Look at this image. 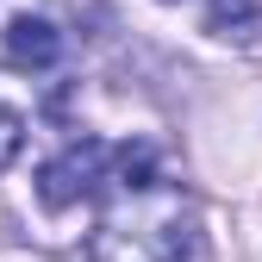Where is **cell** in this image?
<instances>
[{
  "label": "cell",
  "mask_w": 262,
  "mask_h": 262,
  "mask_svg": "<svg viewBox=\"0 0 262 262\" xmlns=\"http://www.w3.org/2000/svg\"><path fill=\"white\" fill-rule=\"evenodd\" d=\"M88 256H94V262H181L175 244H150V237H138V231H119V225H100L94 244H88Z\"/></svg>",
  "instance_id": "obj_3"
},
{
  "label": "cell",
  "mask_w": 262,
  "mask_h": 262,
  "mask_svg": "<svg viewBox=\"0 0 262 262\" xmlns=\"http://www.w3.org/2000/svg\"><path fill=\"white\" fill-rule=\"evenodd\" d=\"M256 19H262V0H212L206 7V31H219V38H231V31H244Z\"/></svg>",
  "instance_id": "obj_4"
},
{
  "label": "cell",
  "mask_w": 262,
  "mask_h": 262,
  "mask_svg": "<svg viewBox=\"0 0 262 262\" xmlns=\"http://www.w3.org/2000/svg\"><path fill=\"white\" fill-rule=\"evenodd\" d=\"M19 144H25V113L0 100V169H7V162L19 156Z\"/></svg>",
  "instance_id": "obj_6"
},
{
  "label": "cell",
  "mask_w": 262,
  "mask_h": 262,
  "mask_svg": "<svg viewBox=\"0 0 262 262\" xmlns=\"http://www.w3.org/2000/svg\"><path fill=\"white\" fill-rule=\"evenodd\" d=\"M106 162H113V150H106L100 138H69V144L38 169V200H44L50 212L88 200V193L106 181Z\"/></svg>",
  "instance_id": "obj_1"
},
{
  "label": "cell",
  "mask_w": 262,
  "mask_h": 262,
  "mask_svg": "<svg viewBox=\"0 0 262 262\" xmlns=\"http://www.w3.org/2000/svg\"><path fill=\"white\" fill-rule=\"evenodd\" d=\"M113 162H119L125 187H150V175H156V150H150V144H119Z\"/></svg>",
  "instance_id": "obj_5"
},
{
  "label": "cell",
  "mask_w": 262,
  "mask_h": 262,
  "mask_svg": "<svg viewBox=\"0 0 262 262\" xmlns=\"http://www.w3.org/2000/svg\"><path fill=\"white\" fill-rule=\"evenodd\" d=\"M62 56V31L44 13H13L7 19V62L13 69H56Z\"/></svg>",
  "instance_id": "obj_2"
}]
</instances>
